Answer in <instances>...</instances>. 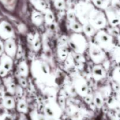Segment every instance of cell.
<instances>
[{
  "label": "cell",
  "instance_id": "obj_1",
  "mask_svg": "<svg viewBox=\"0 0 120 120\" xmlns=\"http://www.w3.org/2000/svg\"><path fill=\"white\" fill-rule=\"evenodd\" d=\"M69 44L75 53L83 54L87 47V42L85 38L79 34L71 35L69 40Z\"/></svg>",
  "mask_w": 120,
  "mask_h": 120
},
{
  "label": "cell",
  "instance_id": "obj_2",
  "mask_svg": "<svg viewBox=\"0 0 120 120\" xmlns=\"http://www.w3.org/2000/svg\"><path fill=\"white\" fill-rule=\"evenodd\" d=\"M97 44L102 49L105 50L111 51L113 49L114 44L112 36L105 31L98 32L95 37Z\"/></svg>",
  "mask_w": 120,
  "mask_h": 120
},
{
  "label": "cell",
  "instance_id": "obj_3",
  "mask_svg": "<svg viewBox=\"0 0 120 120\" xmlns=\"http://www.w3.org/2000/svg\"><path fill=\"white\" fill-rule=\"evenodd\" d=\"M32 72L35 77L39 79H43L49 75L50 69L45 62L41 60H37L32 64Z\"/></svg>",
  "mask_w": 120,
  "mask_h": 120
},
{
  "label": "cell",
  "instance_id": "obj_4",
  "mask_svg": "<svg viewBox=\"0 0 120 120\" xmlns=\"http://www.w3.org/2000/svg\"><path fill=\"white\" fill-rule=\"evenodd\" d=\"M107 18L105 15L99 11H93L90 13L89 22L96 29H101L105 27Z\"/></svg>",
  "mask_w": 120,
  "mask_h": 120
},
{
  "label": "cell",
  "instance_id": "obj_5",
  "mask_svg": "<svg viewBox=\"0 0 120 120\" xmlns=\"http://www.w3.org/2000/svg\"><path fill=\"white\" fill-rule=\"evenodd\" d=\"M89 50L90 57L94 62L100 64L104 61L105 58V53L98 45L95 43H91Z\"/></svg>",
  "mask_w": 120,
  "mask_h": 120
},
{
  "label": "cell",
  "instance_id": "obj_6",
  "mask_svg": "<svg viewBox=\"0 0 120 120\" xmlns=\"http://www.w3.org/2000/svg\"><path fill=\"white\" fill-rule=\"evenodd\" d=\"M74 87L76 92L82 96L85 97L88 94V86L84 78L80 76L75 78L74 80Z\"/></svg>",
  "mask_w": 120,
  "mask_h": 120
},
{
  "label": "cell",
  "instance_id": "obj_7",
  "mask_svg": "<svg viewBox=\"0 0 120 120\" xmlns=\"http://www.w3.org/2000/svg\"><path fill=\"white\" fill-rule=\"evenodd\" d=\"M14 35V30L8 22L3 21L0 23V36L5 40L12 38Z\"/></svg>",
  "mask_w": 120,
  "mask_h": 120
},
{
  "label": "cell",
  "instance_id": "obj_8",
  "mask_svg": "<svg viewBox=\"0 0 120 120\" xmlns=\"http://www.w3.org/2000/svg\"><path fill=\"white\" fill-rule=\"evenodd\" d=\"M4 49L7 55H8V56H11V58L15 56V55H16L18 49L14 40L12 38L6 40L4 44Z\"/></svg>",
  "mask_w": 120,
  "mask_h": 120
},
{
  "label": "cell",
  "instance_id": "obj_9",
  "mask_svg": "<svg viewBox=\"0 0 120 120\" xmlns=\"http://www.w3.org/2000/svg\"><path fill=\"white\" fill-rule=\"evenodd\" d=\"M107 19L111 25L116 27L120 24V13L117 11H110L107 14Z\"/></svg>",
  "mask_w": 120,
  "mask_h": 120
},
{
  "label": "cell",
  "instance_id": "obj_10",
  "mask_svg": "<svg viewBox=\"0 0 120 120\" xmlns=\"http://www.w3.org/2000/svg\"><path fill=\"white\" fill-rule=\"evenodd\" d=\"M13 61L11 56L7 54H3L0 60V67L4 68L7 71H9L12 68Z\"/></svg>",
  "mask_w": 120,
  "mask_h": 120
},
{
  "label": "cell",
  "instance_id": "obj_11",
  "mask_svg": "<svg viewBox=\"0 0 120 120\" xmlns=\"http://www.w3.org/2000/svg\"><path fill=\"white\" fill-rule=\"evenodd\" d=\"M58 105L57 103L53 101L48 102L45 107V112L46 115L48 117H55V108L58 107Z\"/></svg>",
  "mask_w": 120,
  "mask_h": 120
},
{
  "label": "cell",
  "instance_id": "obj_12",
  "mask_svg": "<svg viewBox=\"0 0 120 120\" xmlns=\"http://www.w3.org/2000/svg\"><path fill=\"white\" fill-rule=\"evenodd\" d=\"M93 76L96 80H100L105 76V72L101 66L99 65H95L93 68Z\"/></svg>",
  "mask_w": 120,
  "mask_h": 120
},
{
  "label": "cell",
  "instance_id": "obj_13",
  "mask_svg": "<svg viewBox=\"0 0 120 120\" xmlns=\"http://www.w3.org/2000/svg\"><path fill=\"white\" fill-rule=\"evenodd\" d=\"M2 105L7 109H12L15 107L14 100L9 96H4L2 98Z\"/></svg>",
  "mask_w": 120,
  "mask_h": 120
},
{
  "label": "cell",
  "instance_id": "obj_14",
  "mask_svg": "<svg viewBox=\"0 0 120 120\" xmlns=\"http://www.w3.org/2000/svg\"><path fill=\"white\" fill-rule=\"evenodd\" d=\"M96 29V28L93 27L89 22L84 24L83 26V31H84L86 35L89 36L93 35L94 34Z\"/></svg>",
  "mask_w": 120,
  "mask_h": 120
},
{
  "label": "cell",
  "instance_id": "obj_15",
  "mask_svg": "<svg viewBox=\"0 0 120 120\" xmlns=\"http://www.w3.org/2000/svg\"><path fill=\"white\" fill-rule=\"evenodd\" d=\"M18 71L22 77H26L28 75V67L25 62L22 61L19 64Z\"/></svg>",
  "mask_w": 120,
  "mask_h": 120
},
{
  "label": "cell",
  "instance_id": "obj_16",
  "mask_svg": "<svg viewBox=\"0 0 120 120\" xmlns=\"http://www.w3.org/2000/svg\"><path fill=\"white\" fill-rule=\"evenodd\" d=\"M32 20L33 22L36 25H41L43 21V16L38 12H35L33 14L32 16Z\"/></svg>",
  "mask_w": 120,
  "mask_h": 120
},
{
  "label": "cell",
  "instance_id": "obj_17",
  "mask_svg": "<svg viewBox=\"0 0 120 120\" xmlns=\"http://www.w3.org/2000/svg\"><path fill=\"white\" fill-rule=\"evenodd\" d=\"M33 48L34 50L38 51L41 48V40H40L39 35L38 34H36L34 35V40L32 41Z\"/></svg>",
  "mask_w": 120,
  "mask_h": 120
},
{
  "label": "cell",
  "instance_id": "obj_18",
  "mask_svg": "<svg viewBox=\"0 0 120 120\" xmlns=\"http://www.w3.org/2000/svg\"><path fill=\"white\" fill-rule=\"evenodd\" d=\"M58 55L60 59L62 60H65L69 55L68 49L64 47H60L58 49Z\"/></svg>",
  "mask_w": 120,
  "mask_h": 120
},
{
  "label": "cell",
  "instance_id": "obj_19",
  "mask_svg": "<svg viewBox=\"0 0 120 120\" xmlns=\"http://www.w3.org/2000/svg\"><path fill=\"white\" fill-rule=\"evenodd\" d=\"M70 26L71 29H73L76 32L80 33L83 31V26H82V25L77 21H74L70 22Z\"/></svg>",
  "mask_w": 120,
  "mask_h": 120
},
{
  "label": "cell",
  "instance_id": "obj_20",
  "mask_svg": "<svg viewBox=\"0 0 120 120\" xmlns=\"http://www.w3.org/2000/svg\"><path fill=\"white\" fill-rule=\"evenodd\" d=\"M112 77L115 81V83L120 87V66L115 68L112 73Z\"/></svg>",
  "mask_w": 120,
  "mask_h": 120
},
{
  "label": "cell",
  "instance_id": "obj_21",
  "mask_svg": "<svg viewBox=\"0 0 120 120\" xmlns=\"http://www.w3.org/2000/svg\"><path fill=\"white\" fill-rule=\"evenodd\" d=\"M17 109L19 112H26L28 110L27 104L25 101L23 100H19L17 104Z\"/></svg>",
  "mask_w": 120,
  "mask_h": 120
},
{
  "label": "cell",
  "instance_id": "obj_22",
  "mask_svg": "<svg viewBox=\"0 0 120 120\" xmlns=\"http://www.w3.org/2000/svg\"><path fill=\"white\" fill-rule=\"evenodd\" d=\"M45 19L46 22L48 24L51 25L54 22L55 20V16H54L52 12L50 11H47L45 13Z\"/></svg>",
  "mask_w": 120,
  "mask_h": 120
},
{
  "label": "cell",
  "instance_id": "obj_23",
  "mask_svg": "<svg viewBox=\"0 0 120 120\" xmlns=\"http://www.w3.org/2000/svg\"><path fill=\"white\" fill-rule=\"evenodd\" d=\"M93 101L94 104L97 107H101L103 105V98L102 95L100 94H97L93 98Z\"/></svg>",
  "mask_w": 120,
  "mask_h": 120
},
{
  "label": "cell",
  "instance_id": "obj_24",
  "mask_svg": "<svg viewBox=\"0 0 120 120\" xmlns=\"http://www.w3.org/2000/svg\"><path fill=\"white\" fill-rule=\"evenodd\" d=\"M35 7L39 10H44L46 8V4L42 0H34Z\"/></svg>",
  "mask_w": 120,
  "mask_h": 120
},
{
  "label": "cell",
  "instance_id": "obj_25",
  "mask_svg": "<svg viewBox=\"0 0 120 120\" xmlns=\"http://www.w3.org/2000/svg\"><path fill=\"white\" fill-rule=\"evenodd\" d=\"M74 60H76V61L79 62V63H82L85 61V58L82 55V54H79V53H75L73 55Z\"/></svg>",
  "mask_w": 120,
  "mask_h": 120
},
{
  "label": "cell",
  "instance_id": "obj_26",
  "mask_svg": "<svg viewBox=\"0 0 120 120\" xmlns=\"http://www.w3.org/2000/svg\"><path fill=\"white\" fill-rule=\"evenodd\" d=\"M114 56L116 61L120 64V47H117L114 49Z\"/></svg>",
  "mask_w": 120,
  "mask_h": 120
},
{
  "label": "cell",
  "instance_id": "obj_27",
  "mask_svg": "<svg viewBox=\"0 0 120 120\" xmlns=\"http://www.w3.org/2000/svg\"><path fill=\"white\" fill-rule=\"evenodd\" d=\"M55 6L57 8V9H62L64 8V2L63 0H55Z\"/></svg>",
  "mask_w": 120,
  "mask_h": 120
},
{
  "label": "cell",
  "instance_id": "obj_28",
  "mask_svg": "<svg viewBox=\"0 0 120 120\" xmlns=\"http://www.w3.org/2000/svg\"><path fill=\"white\" fill-rule=\"evenodd\" d=\"M67 16H68V18L70 22H72V21H75V19H76V15H75V13L73 11H70L68 12L67 14Z\"/></svg>",
  "mask_w": 120,
  "mask_h": 120
},
{
  "label": "cell",
  "instance_id": "obj_29",
  "mask_svg": "<svg viewBox=\"0 0 120 120\" xmlns=\"http://www.w3.org/2000/svg\"><path fill=\"white\" fill-rule=\"evenodd\" d=\"M107 0H94L95 4L99 7H104Z\"/></svg>",
  "mask_w": 120,
  "mask_h": 120
},
{
  "label": "cell",
  "instance_id": "obj_30",
  "mask_svg": "<svg viewBox=\"0 0 120 120\" xmlns=\"http://www.w3.org/2000/svg\"><path fill=\"white\" fill-rule=\"evenodd\" d=\"M0 120H13V119L8 114H3L0 116Z\"/></svg>",
  "mask_w": 120,
  "mask_h": 120
},
{
  "label": "cell",
  "instance_id": "obj_31",
  "mask_svg": "<svg viewBox=\"0 0 120 120\" xmlns=\"http://www.w3.org/2000/svg\"><path fill=\"white\" fill-rule=\"evenodd\" d=\"M22 92H23V91H22V89L21 87H19V86L16 87V89H15V94H16L18 96H22Z\"/></svg>",
  "mask_w": 120,
  "mask_h": 120
},
{
  "label": "cell",
  "instance_id": "obj_32",
  "mask_svg": "<svg viewBox=\"0 0 120 120\" xmlns=\"http://www.w3.org/2000/svg\"><path fill=\"white\" fill-rule=\"evenodd\" d=\"M8 71H7V70H5L4 68H3L2 67H0V76H2V77L6 76L7 74V73H8Z\"/></svg>",
  "mask_w": 120,
  "mask_h": 120
},
{
  "label": "cell",
  "instance_id": "obj_33",
  "mask_svg": "<svg viewBox=\"0 0 120 120\" xmlns=\"http://www.w3.org/2000/svg\"><path fill=\"white\" fill-rule=\"evenodd\" d=\"M19 83L22 87H26L27 86L26 80L23 78H21L19 79Z\"/></svg>",
  "mask_w": 120,
  "mask_h": 120
},
{
  "label": "cell",
  "instance_id": "obj_34",
  "mask_svg": "<svg viewBox=\"0 0 120 120\" xmlns=\"http://www.w3.org/2000/svg\"><path fill=\"white\" fill-rule=\"evenodd\" d=\"M16 55H17V58H20L22 56V49H21V47H19L18 49H17Z\"/></svg>",
  "mask_w": 120,
  "mask_h": 120
},
{
  "label": "cell",
  "instance_id": "obj_35",
  "mask_svg": "<svg viewBox=\"0 0 120 120\" xmlns=\"http://www.w3.org/2000/svg\"><path fill=\"white\" fill-rule=\"evenodd\" d=\"M84 98H85V101L87 103H90L92 101V100H93V98H92V97L91 96H90V95H88V94Z\"/></svg>",
  "mask_w": 120,
  "mask_h": 120
},
{
  "label": "cell",
  "instance_id": "obj_36",
  "mask_svg": "<svg viewBox=\"0 0 120 120\" xmlns=\"http://www.w3.org/2000/svg\"><path fill=\"white\" fill-rule=\"evenodd\" d=\"M4 49V45H3L2 42L0 41V55H1V54L2 53Z\"/></svg>",
  "mask_w": 120,
  "mask_h": 120
},
{
  "label": "cell",
  "instance_id": "obj_37",
  "mask_svg": "<svg viewBox=\"0 0 120 120\" xmlns=\"http://www.w3.org/2000/svg\"><path fill=\"white\" fill-rule=\"evenodd\" d=\"M59 102H60V104L62 107H63V105H64V99L63 97H60L59 98Z\"/></svg>",
  "mask_w": 120,
  "mask_h": 120
},
{
  "label": "cell",
  "instance_id": "obj_38",
  "mask_svg": "<svg viewBox=\"0 0 120 120\" xmlns=\"http://www.w3.org/2000/svg\"><path fill=\"white\" fill-rule=\"evenodd\" d=\"M36 120H47L44 116H42L41 115H37L36 116Z\"/></svg>",
  "mask_w": 120,
  "mask_h": 120
},
{
  "label": "cell",
  "instance_id": "obj_39",
  "mask_svg": "<svg viewBox=\"0 0 120 120\" xmlns=\"http://www.w3.org/2000/svg\"><path fill=\"white\" fill-rule=\"evenodd\" d=\"M48 120H57V119L55 118V117H49Z\"/></svg>",
  "mask_w": 120,
  "mask_h": 120
},
{
  "label": "cell",
  "instance_id": "obj_40",
  "mask_svg": "<svg viewBox=\"0 0 120 120\" xmlns=\"http://www.w3.org/2000/svg\"><path fill=\"white\" fill-rule=\"evenodd\" d=\"M118 41H119V42H120V36L118 37Z\"/></svg>",
  "mask_w": 120,
  "mask_h": 120
},
{
  "label": "cell",
  "instance_id": "obj_41",
  "mask_svg": "<svg viewBox=\"0 0 120 120\" xmlns=\"http://www.w3.org/2000/svg\"><path fill=\"white\" fill-rule=\"evenodd\" d=\"M118 120H120V118H119V119H118Z\"/></svg>",
  "mask_w": 120,
  "mask_h": 120
}]
</instances>
